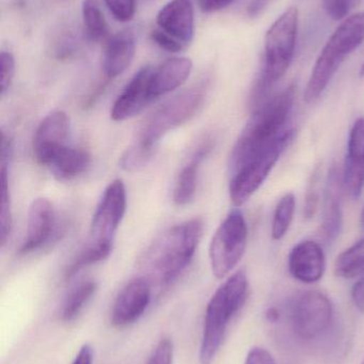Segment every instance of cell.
Wrapping results in <instances>:
<instances>
[{
  "instance_id": "cell-1",
  "label": "cell",
  "mask_w": 364,
  "mask_h": 364,
  "mask_svg": "<svg viewBox=\"0 0 364 364\" xmlns=\"http://www.w3.org/2000/svg\"><path fill=\"white\" fill-rule=\"evenodd\" d=\"M295 96L296 87L291 85L258 106L233 149L230 164L232 173L269 146L286 132L284 127L294 107Z\"/></svg>"
},
{
  "instance_id": "cell-2",
  "label": "cell",
  "mask_w": 364,
  "mask_h": 364,
  "mask_svg": "<svg viewBox=\"0 0 364 364\" xmlns=\"http://www.w3.org/2000/svg\"><path fill=\"white\" fill-rule=\"evenodd\" d=\"M202 232V220L192 218L165 231L147 248L143 261L160 284H173L189 267Z\"/></svg>"
},
{
  "instance_id": "cell-3",
  "label": "cell",
  "mask_w": 364,
  "mask_h": 364,
  "mask_svg": "<svg viewBox=\"0 0 364 364\" xmlns=\"http://www.w3.org/2000/svg\"><path fill=\"white\" fill-rule=\"evenodd\" d=\"M248 278L239 271L217 289L205 311L204 327L200 346L201 364H211L220 350L229 323L241 309L248 295Z\"/></svg>"
},
{
  "instance_id": "cell-4",
  "label": "cell",
  "mask_w": 364,
  "mask_h": 364,
  "mask_svg": "<svg viewBox=\"0 0 364 364\" xmlns=\"http://www.w3.org/2000/svg\"><path fill=\"white\" fill-rule=\"evenodd\" d=\"M298 23V10L296 6H291L276 19L267 31L262 70L254 89V102H262L265 94L290 68L296 48Z\"/></svg>"
},
{
  "instance_id": "cell-5",
  "label": "cell",
  "mask_w": 364,
  "mask_h": 364,
  "mask_svg": "<svg viewBox=\"0 0 364 364\" xmlns=\"http://www.w3.org/2000/svg\"><path fill=\"white\" fill-rule=\"evenodd\" d=\"M364 42V11L348 16L331 34L321 51L305 91V102L313 104L324 93L343 63Z\"/></svg>"
},
{
  "instance_id": "cell-6",
  "label": "cell",
  "mask_w": 364,
  "mask_h": 364,
  "mask_svg": "<svg viewBox=\"0 0 364 364\" xmlns=\"http://www.w3.org/2000/svg\"><path fill=\"white\" fill-rule=\"evenodd\" d=\"M204 100L205 87L202 85L190 87L177 94L147 117L136 144L154 153L160 139L194 117Z\"/></svg>"
},
{
  "instance_id": "cell-7",
  "label": "cell",
  "mask_w": 364,
  "mask_h": 364,
  "mask_svg": "<svg viewBox=\"0 0 364 364\" xmlns=\"http://www.w3.org/2000/svg\"><path fill=\"white\" fill-rule=\"evenodd\" d=\"M126 205L125 184L121 179H117L107 186L96 207L85 248L105 259L110 256L115 233L125 215Z\"/></svg>"
},
{
  "instance_id": "cell-8",
  "label": "cell",
  "mask_w": 364,
  "mask_h": 364,
  "mask_svg": "<svg viewBox=\"0 0 364 364\" xmlns=\"http://www.w3.org/2000/svg\"><path fill=\"white\" fill-rule=\"evenodd\" d=\"M294 130H286L277 140L232 173L230 198L233 205H243L262 186L275 164L294 140Z\"/></svg>"
},
{
  "instance_id": "cell-9",
  "label": "cell",
  "mask_w": 364,
  "mask_h": 364,
  "mask_svg": "<svg viewBox=\"0 0 364 364\" xmlns=\"http://www.w3.org/2000/svg\"><path fill=\"white\" fill-rule=\"evenodd\" d=\"M288 318L291 329L298 339L314 341L331 328L333 318V304L320 291H301L288 303Z\"/></svg>"
},
{
  "instance_id": "cell-10",
  "label": "cell",
  "mask_w": 364,
  "mask_h": 364,
  "mask_svg": "<svg viewBox=\"0 0 364 364\" xmlns=\"http://www.w3.org/2000/svg\"><path fill=\"white\" fill-rule=\"evenodd\" d=\"M248 243V227L243 213L234 209L218 227L209 247V261L215 277L222 279L239 264Z\"/></svg>"
},
{
  "instance_id": "cell-11",
  "label": "cell",
  "mask_w": 364,
  "mask_h": 364,
  "mask_svg": "<svg viewBox=\"0 0 364 364\" xmlns=\"http://www.w3.org/2000/svg\"><path fill=\"white\" fill-rule=\"evenodd\" d=\"M70 119L63 111L49 113L36 128L32 141L34 158L41 166H48L51 160L68 146Z\"/></svg>"
},
{
  "instance_id": "cell-12",
  "label": "cell",
  "mask_w": 364,
  "mask_h": 364,
  "mask_svg": "<svg viewBox=\"0 0 364 364\" xmlns=\"http://www.w3.org/2000/svg\"><path fill=\"white\" fill-rule=\"evenodd\" d=\"M152 72V66H143L124 87L111 109L113 121L123 122L132 119L154 102L151 94Z\"/></svg>"
},
{
  "instance_id": "cell-13",
  "label": "cell",
  "mask_w": 364,
  "mask_h": 364,
  "mask_svg": "<svg viewBox=\"0 0 364 364\" xmlns=\"http://www.w3.org/2000/svg\"><path fill=\"white\" fill-rule=\"evenodd\" d=\"M151 284L145 278H135L118 294L111 312L115 326L125 327L142 316L151 301Z\"/></svg>"
},
{
  "instance_id": "cell-14",
  "label": "cell",
  "mask_w": 364,
  "mask_h": 364,
  "mask_svg": "<svg viewBox=\"0 0 364 364\" xmlns=\"http://www.w3.org/2000/svg\"><path fill=\"white\" fill-rule=\"evenodd\" d=\"M55 227V211L51 201L36 198L28 210L26 237L19 248V255H28L40 250L49 241Z\"/></svg>"
},
{
  "instance_id": "cell-15",
  "label": "cell",
  "mask_w": 364,
  "mask_h": 364,
  "mask_svg": "<svg viewBox=\"0 0 364 364\" xmlns=\"http://www.w3.org/2000/svg\"><path fill=\"white\" fill-rule=\"evenodd\" d=\"M326 269V258L322 246L307 240L297 244L288 256L291 275L303 284H314L322 279Z\"/></svg>"
},
{
  "instance_id": "cell-16",
  "label": "cell",
  "mask_w": 364,
  "mask_h": 364,
  "mask_svg": "<svg viewBox=\"0 0 364 364\" xmlns=\"http://www.w3.org/2000/svg\"><path fill=\"white\" fill-rule=\"evenodd\" d=\"M160 29L188 45L194 38V11L192 0H171L158 12Z\"/></svg>"
},
{
  "instance_id": "cell-17",
  "label": "cell",
  "mask_w": 364,
  "mask_h": 364,
  "mask_svg": "<svg viewBox=\"0 0 364 364\" xmlns=\"http://www.w3.org/2000/svg\"><path fill=\"white\" fill-rule=\"evenodd\" d=\"M342 174L336 166L329 171L325 186L324 208L321 232L325 241L333 242L339 237L343 226L342 211Z\"/></svg>"
},
{
  "instance_id": "cell-18",
  "label": "cell",
  "mask_w": 364,
  "mask_h": 364,
  "mask_svg": "<svg viewBox=\"0 0 364 364\" xmlns=\"http://www.w3.org/2000/svg\"><path fill=\"white\" fill-rule=\"evenodd\" d=\"M136 38L130 30H122L108 38L103 55V70L107 78L123 74L134 60Z\"/></svg>"
},
{
  "instance_id": "cell-19",
  "label": "cell",
  "mask_w": 364,
  "mask_h": 364,
  "mask_svg": "<svg viewBox=\"0 0 364 364\" xmlns=\"http://www.w3.org/2000/svg\"><path fill=\"white\" fill-rule=\"evenodd\" d=\"M192 70V60L175 57L153 68L151 76V94L153 100L167 95L181 87L189 78Z\"/></svg>"
},
{
  "instance_id": "cell-20",
  "label": "cell",
  "mask_w": 364,
  "mask_h": 364,
  "mask_svg": "<svg viewBox=\"0 0 364 364\" xmlns=\"http://www.w3.org/2000/svg\"><path fill=\"white\" fill-rule=\"evenodd\" d=\"M213 146L212 139H207L194 151L189 162L182 168L173 191V200L177 205H185L194 199L198 184L199 168Z\"/></svg>"
},
{
  "instance_id": "cell-21",
  "label": "cell",
  "mask_w": 364,
  "mask_h": 364,
  "mask_svg": "<svg viewBox=\"0 0 364 364\" xmlns=\"http://www.w3.org/2000/svg\"><path fill=\"white\" fill-rule=\"evenodd\" d=\"M90 162L91 156L87 151L68 145L56 155L47 168L58 181H72L87 171Z\"/></svg>"
},
{
  "instance_id": "cell-22",
  "label": "cell",
  "mask_w": 364,
  "mask_h": 364,
  "mask_svg": "<svg viewBox=\"0 0 364 364\" xmlns=\"http://www.w3.org/2000/svg\"><path fill=\"white\" fill-rule=\"evenodd\" d=\"M85 33L92 42H100L108 36V25L98 0H83L81 6Z\"/></svg>"
},
{
  "instance_id": "cell-23",
  "label": "cell",
  "mask_w": 364,
  "mask_h": 364,
  "mask_svg": "<svg viewBox=\"0 0 364 364\" xmlns=\"http://www.w3.org/2000/svg\"><path fill=\"white\" fill-rule=\"evenodd\" d=\"M335 273L345 279L364 273V239L339 255L335 263Z\"/></svg>"
},
{
  "instance_id": "cell-24",
  "label": "cell",
  "mask_w": 364,
  "mask_h": 364,
  "mask_svg": "<svg viewBox=\"0 0 364 364\" xmlns=\"http://www.w3.org/2000/svg\"><path fill=\"white\" fill-rule=\"evenodd\" d=\"M98 290V284L92 280L83 282L74 289L66 299L62 309V320L66 322L74 321L83 311Z\"/></svg>"
},
{
  "instance_id": "cell-25",
  "label": "cell",
  "mask_w": 364,
  "mask_h": 364,
  "mask_svg": "<svg viewBox=\"0 0 364 364\" xmlns=\"http://www.w3.org/2000/svg\"><path fill=\"white\" fill-rule=\"evenodd\" d=\"M9 164L10 161H1L0 181H1V199H0V242L1 246L8 241L12 228V201H11L10 184H9Z\"/></svg>"
},
{
  "instance_id": "cell-26",
  "label": "cell",
  "mask_w": 364,
  "mask_h": 364,
  "mask_svg": "<svg viewBox=\"0 0 364 364\" xmlns=\"http://www.w3.org/2000/svg\"><path fill=\"white\" fill-rule=\"evenodd\" d=\"M296 199L292 193H288L281 197L275 213H274L273 226H271V237L275 241L284 239L292 225L294 218Z\"/></svg>"
},
{
  "instance_id": "cell-27",
  "label": "cell",
  "mask_w": 364,
  "mask_h": 364,
  "mask_svg": "<svg viewBox=\"0 0 364 364\" xmlns=\"http://www.w3.org/2000/svg\"><path fill=\"white\" fill-rule=\"evenodd\" d=\"M356 166H364V117L355 121L348 138L345 161Z\"/></svg>"
},
{
  "instance_id": "cell-28",
  "label": "cell",
  "mask_w": 364,
  "mask_h": 364,
  "mask_svg": "<svg viewBox=\"0 0 364 364\" xmlns=\"http://www.w3.org/2000/svg\"><path fill=\"white\" fill-rule=\"evenodd\" d=\"M343 190L353 198H358L364 188V166L344 162L342 172Z\"/></svg>"
},
{
  "instance_id": "cell-29",
  "label": "cell",
  "mask_w": 364,
  "mask_h": 364,
  "mask_svg": "<svg viewBox=\"0 0 364 364\" xmlns=\"http://www.w3.org/2000/svg\"><path fill=\"white\" fill-rule=\"evenodd\" d=\"M153 155L154 153L152 151H149L139 145L132 144L122 156L120 166L126 172H137L149 164Z\"/></svg>"
},
{
  "instance_id": "cell-30",
  "label": "cell",
  "mask_w": 364,
  "mask_h": 364,
  "mask_svg": "<svg viewBox=\"0 0 364 364\" xmlns=\"http://www.w3.org/2000/svg\"><path fill=\"white\" fill-rule=\"evenodd\" d=\"M320 168H316L311 175L309 184H308L307 193H306L305 208H303V215L306 220H311L314 218L318 209L320 203Z\"/></svg>"
},
{
  "instance_id": "cell-31",
  "label": "cell",
  "mask_w": 364,
  "mask_h": 364,
  "mask_svg": "<svg viewBox=\"0 0 364 364\" xmlns=\"http://www.w3.org/2000/svg\"><path fill=\"white\" fill-rule=\"evenodd\" d=\"M113 16L121 23L132 21L136 12V0H104Z\"/></svg>"
},
{
  "instance_id": "cell-32",
  "label": "cell",
  "mask_w": 364,
  "mask_h": 364,
  "mask_svg": "<svg viewBox=\"0 0 364 364\" xmlns=\"http://www.w3.org/2000/svg\"><path fill=\"white\" fill-rule=\"evenodd\" d=\"M0 70H1L0 87H1V96H4L12 85L15 74L14 55L10 51H2L0 55Z\"/></svg>"
},
{
  "instance_id": "cell-33",
  "label": "cell",
  "mask_w": 364,
  "mask_h": 364,
  "mask_svg": "<svg viewBox=\"0 0 364 364\" xmlns=\"http://www.w3.org/2000/svg\"><path fill=\"white\" fill-rule=\"evenodd\" d=\"M359 0H324L326 14L333 21H342L350 14Z\"/></svg>"
},
{
  "instance_id": "cell-34",
  "label": "cell",
  "mask_w": 364,
  "mask_h": 364,
  "mask_svg": "<svg viewBox=\"0 0 364 364\" xmlns=\"http://www.w3.org/2000/svg\"><path fill=\"white\" fill-rule=\"evenodd\" d=\"M147 364H173V344L168 338H164L158 342Z\"/></svg>"
},
{
  "instance_id": "cell-35",
  "label": "cell",
  "mask_w": 364,
  "mask_h": 364,
  "mask_svg": "<svg viewBox=\"0 0 364 364\" xmlns=\"http://www.w3.org/2000/svg\"><path fill=\"white\" fill-rule=\"evenodd\" d=\"M151 38L160 48L168 51V53H180L185 48V45L175 40L170 34L166 33L162 29H156L152 31Z\"/></svg>"
},
{
  "instance_id": "cell-36",
  "label": "cell",
  "mask_w": 364,
  "mask_h": 364,
  "mask_svg": "<svg viewBox=\"0 0 364 364\" xmlns=\"http://www.w3.org/2000/svg\"><path fill=\"white\" fill-rule=\"evenodd\" d=\"M245 364H276V363L269 350L262 348H254L248 353Z\"/></svg>"
},
{
  "instance_id": "cell-37",
  "label": "cell",
  "mask_w": 364,
  "mask_h": 364,
  "mask_svg": "<svg viewBox=\"0 0 364 364\" xmlns=\"http://www.w3.org/2000/svg\"><path fill=\"white\" fill-rule=\"evenodd\" d=\"M235 0H200V8L205 13H215L224 10Z\"/></svg>"
},
{
  "instance_id": "cell-38",
  "label": "cell",
  "mask_w": 364,
  "mask_h": 364,
  "mask_svg": "<svg viewBox=\"0 0 364 364\" xmlns=\"http://www.w3.org/2000/svg\"><path fill=\"white\" fill-rule=\"evenodd\" d=\"M352 299L357 309L364 312V276L353 287Z\"/></svg>"
},
{
  "instance_id": "cell-39",
  "label": "cell",
  "mask_w": 364,
  "mask_h": 364,
  "mask_svg": "<svg viewBox=\"0 0 364 364\" xmlns=\"http://www.w3.org/2000/svg\"><path fill=\"white\" fill-rule=\"evenodd\" d=\"M92 361H93V350L91 346L85 344L81 346L72 364H92Z\"/></svg>"
},
{
  "instance_id": "cell-40",
  "label": "cell",
  "mask_w": 364,
  "mask_h": 364,
  "mask_svg": "<svg viewBox=\"0 0 364 364\" xmlns=\"http://www.w3.org/2000/svg\"><path fill=\"white\" fill-rule=\"evenodd\" d=\"M271 1V0H251L247 6V14L250 17L258 16L264 11L265 6H267V4Z\"/></svg>"
},
{
  "instance_id": "cell-41",
  "label": "cell",
  "mask_w": 364,
  "mask_h": 364,
  "mask_svg": "<svg viewBox=\"0 0 364 364\" xmlns=\"http://www.w3.org/2000/svg\"><path fill=\"white\" fill-rule=\"evenodd\" d=\"M267 318H269V321H276L278 318V312L275 308H271L267 311Z\"/></svg>"
},
{
  "instance_id": "cell-42",
  "label": "cell",
  "mask_w": 364,
  "mask_h": 364,
  "mask_svg": "<svg viewBox=\"0 0 364 364\" xmlns=\"http://www.w3.org/2000/svg\"><path fill=\"white\" fill-rule=\"evenodd\" d=\"M361 226H363V230H364V205L363 212H361Z\"/></svg>"
},
{
  "instance_id": "cell-43",
  "label": "cell",
  "mask_w": 364,
  "mask_h": 364,
  "mask_svg": "<svg viewBox=\"0 0 364 364\" xmlns=\"http://www.w3.org/2000/svg\"><path fill=\"white\" fill-rule=\"evenodd\" d=\"M359 74H360V77H364V63L363 64V66H361L360 72H359Z\"/></svg>"
},
{
  "instance_id": "cell-44",
  "label": "cell",
  "mask_w": 364,
  "mask_h": 364,
  "mask_svg": "<svg viewBox=\"0 0 364 364\" xmlns=\"http://www.w3.org/2000/svg\"><path fill=\"white\" fill-rule=\"evenodd\" d=\"M363 364H364V360H363Z\"/></svg>"
}]
</instances>
